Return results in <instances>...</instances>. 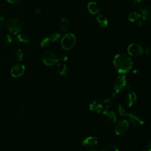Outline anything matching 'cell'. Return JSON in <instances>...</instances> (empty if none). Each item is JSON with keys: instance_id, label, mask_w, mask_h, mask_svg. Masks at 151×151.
I'll return each instance as SVG.
<instances>
[{"instance_id": "obj_1", "label": "cell", "mask_w": 151, "mask_h": 151, "mask_svg": "<svg viewBox=\"0 0 151 151\" xmlns=\"http://www.w3.org/2000/svg\"><path fill=\"white\" fill-rule=\"evenodd\" d=\"M116 70L120 74H124L129 71L133 65L132 58L126 54L120 53L116 55L113 60Z\"/></svg>"}, {"instance_id": "obj_2", "label": "cell", "mask_w": 151, "mask_h": 151, "mask_svg": "<svg viewBox=\"0 0 151 151\" xmlns=\"http://www.w3.org/2000/svg\"><path fill=\"white\" fill-rule=\"evenodd\" d=\"M130 122L134 126H140L146 121V116L142 110H134L129 114Z\"/></svg>"}, {"instance_id": "obj_3", "label": "cell", "mask_w": 151, "mask_h": 151, "mask_svg": "<svg viewBox=\"0 0 151 151\" xmlns=\"http://www.w3.org/2000/svg\"><path fill=\"white\" fill-rule=\"evenodd\" d=\"M76 43V36L72 33H67L64 35L61 40V45L63 49L69 50L71 49Z\"/></svg>"}, {"instance_id": "obj_4", "label": "cell", "mask_w": 151, "mask_h": 151, "mask_svg": "<svg viewBox=\"0 0 151 151\" xmlns=\"http://www.w3.org/2000/svg\"><path fill=\"white\" fill-rule=\"evenodd\" d=\"M6 25L9 31L12 34H18L22 29V24L21 21L15 18H9L7 21Z\"/></svg>"}, {"instance_id": "obj_5", "label": "cell", "mask_w": 151, "mask_h": 151, "mask_svg": "<svg viewBox=\"0 0 151 151\" xmlns=\"http://www.w3.org/2000/svg\"><path fill=\"white\" fill-rule=\"evenodd\" d=\"M42 61L44 64L47 65H52L58 61L56 55L52 51H47L44 52L41 57Z\"/></svg>"}, {"instance_id": "obj_6", "label": "cell", "mask_w": 151, "mask_h": 151, "mask_svg": "<svg viewBox=\"0 0 151 151\" xmlns=\"http://www.w3.org/2000/svg\"><path fill=\"white\" fill-rule=\"evenodd\" d=\"M143 52V50L142 46L137 43L130 44L127 47L128 54L134 57H140Z\"/></svg>"}, {"instance_id": "obj_7", "label": "cell", "mask_w": 151, "mask_h": 151, "mask_svg": "<svg viewBox=\"0 0 151 151\" xmlns=\"http://www.w3.org/2000/svg\"><path fill=\"white\" fill-rule=\"evenodd\" d=\"M129 129V122L127 120H119L115 126V132L117 135L124 134Z\"/></svg>"}, {"instance_id": "obj_8", "label": "cell", "mask_w": 151, "mask_h": 151, "mask_svg": "<svg viewBox=\"0 0 151 151\" xmlns=\"http://www.w3.org/2000/svg\"><path fill=\"white\" fill-rule=\"evenodd\" d=\"M101 120L107 124H111L116 122V117L113 111L106 110L101 114Z\"/></svg>"}, {"instance_id": "obj_9", "label": "cell", "mask_w": 151, "mask_h": 151, "mask_svg": "<svg viewBox=\"0 0 151 151\" xmlns=\"http://www.w3.org/2000/svg\"><path fill=\"white\" fill-rule=\"evenodd\" d=\"M126 84V77L124 75L118 76L114 81L113 88L116 93H119L122 90Z\"/></svg>"}, {"instance_id": "obj_10", "label": "cell", "mask_w": 151, "mask_h": 151, "mask_svg": "<svg viewBox=\"0 0 151 151\" xmlns=\"http://www.w3.org/2000/svg\"><path fill=\"white\" fill-rule=\"evenodd\" d=\"M24 65L21 64H16L12 67L11 70V74L14 77H19L24 73Z\"/></svg>"}, {"instance_id": "obj_11", "label": "cell", "mask_w": 151, "mask_h": 151, "mask_svg": "<svg viewBox=\"0 0 151 151\" xmlns=\"http://www.w3.org/2000/svg\"><path fill=\"white\" fill-rule=\"evenodd\" d=\"M137 100V96L134 92L127 93L124 99L126 105L128 107H131L135 104Z\"/></svg>"}, {"instance_id": "obj_12", "label": "cell", "mask_w": 151, "mask_h": 151, "mask_svg": "<svg viewBox=\"0 0 151 151\" xmlns=\"http://www.w3.org/2000/svg\"><path fill=\"white\" fill-rule=\"evenodd\" d=\"M97 143V138L94 136H89L86 138L81 143V145L87 148L94 147Z\"/></svg>"}, {"instance_id": "obj_13", "label": "cell", "mask_w": 151, "mask_h": 151, "mask_svg": "<svg viewBox=\"0 0 151 151\" xmlns=\"http://www.w3.org/2000/svg\"><path fill=\"white\" fill-rule=\"evenodd\" d=\"M89 108L91 111L99 113L103 110V106L102 104L99 101H93L90 104Z\"/></svg>"}, {"instance_id": "obj_14", "label": "cell", "mask_w": 151, "mask_h": 151, "mask_svg": "<svg viewBox=\"0 0 151 151\" xmlns=\"http://www.w3.org/2000/svg\"><path fill=\"white\" fill-rule=\"evenodd\" d=\"M87 9L91 14H97L100 12V7L95 2H90L87 5Z\"/></svg>"}, {"instance_id": "obj_15", "label": "cell", "mask_w": 151, "mask_h": 151, "mask_svg": "<svg viewBox=\"0 0 151 151\" xmlns=\"http://www.w3.org/2000/svg\"><path fill=\"white\" fill-rule=\"evenodd\" d=\"M15 40L18 44L21 45H25L28 43L29 40L28 37L24 34H18L15 37Z\"/></svg>"}, {"instance_id": "obj_16", "label": "cell", "mask_w": 151, "mask_h": 151, "mask_svg": "<svg viewBox=\"0 0 151 151\" xmlns=\"http://www.w3.org/2000/svg\"><path fill=\"white\" fill-rule=\"evenodd\" d=\"M132 5L133 8L137 11H142L145 6L143 0H133Z\"/></svg>"}, {"instance_id": "obj_17", "label": "cell", "mask_w": 151, "mask_h": 151, "mask_svg": "<svg viewBox=\"0 0 151 151\" xmlns=\"http://www.w3.org/2000/svg\"><path fill=\"white\" fill-rule=\"evenodd\" d=\"M150 6H147L143 8L142 11V17L143 20L146 21H150L151 19V14H150Z\"/></svg>"}, {"instance_id": "obj_18", "label": "cell", "mask_w": 151, "mask_h": 151, "mask_svg": "<svg viewBox=\"0 0 151 151\" xmlns=\"http://www.w3.org/2000/svg\"><path fill=\"white\" fill-rule=\"evenodd\" d=\"M57 70L61 75H63V76L67 74L68 71V68L67 66L63 63H61V62L58 63L57 64Z\"/></svg>"}, {"instance_id": "obj_19", "label": "cell", "mask_w": 151, "mask_h": 151, "mask_svg": "<svg viewBox=\"0 0 151 151\" xmlns=\"http://www.w3.org/2000/svg\"><path fill=\"white\" fill-rule=\"evenodd\" d=\"M70 27V24L68 19L63 18L60 20V28L63 31H67L69 29Z\"/></svg>"}, {"instance_id": "obj_20", "label": "cell", "mask_w": 151, "mask_h": 151, "mask_svg": "<svg viewBox=\"0 0 151 151\" xmlns=\"http://www.w3.org/2000/svg\"><path fill=\"white\" fill-rule=\"evenodd\" d=\"M96 20L98 24L101 27H106L108 24V21L107 18L103 15H97L96 18Z\"/></svg>"}, {"instance_id": "obj_21", "label": "cell", "mask_w": 151, "mask_h": 151, "mask_svg": "<svg viewBox=\"0 0 151 151\" xmlns=\"http://www.w3.org/2000/svg\"><path fill=\"white\" fill-rule=\"evenodd\" d=\"M127 18L130 21L136 22L139 20L140 18V15L136 11H132L129 13Z\"/></svg>"}, {"instance_id": "obj_22", "label": "cell", "mask_w": 151, "mask_h": 151, "mask_svg": "<svg viewBox=\"0 0 151 151\" xmlns=\"http://www.w3.org/2000/svg\"><path fill=\"white\" fill-rule=\"evenodd\" d=\"M118 110L119 112V114L122 116H126L128 114V109L127 107L123 104H119L118 105Z\"/></svg>"}, {"instance_id": "obj_23", "label": "cell", "mask_w": 151, "mask_h": 151, "mask_svg": "<svg viewBox=\"0 0 151 151\" xmlns=\"http://www.w3.org/2000/svg\"><path fill=\"white\" fill-rule=\"evenodd\" d=\"M101 151H119V150L116 146L111 144H108L102 148Z\"/></svg>"}, {"instance_id": "obj_24", "label": "cell", "mask_w": 151, "mask_h": 151, "mask_svg": "<svg viewBox=\"0 0 151 151\" xmlns=\"http://www.w3.org/2000/svg\"><path fill=\"white\" fill-rule=\"evenodd\" d=\"M61 37V35L60 33H53L51 34V37H50V41L52 42H56L60 40Z\"/></svg>"}, {"instance_id": "obj_25", "label": "cell", "mask_w": 151, "mask_h": 151, "mask_svg": "<svg viewBox=\"0 0 151 151\" xmlns=\"http://www.w3.org/2000/svg\"><path fill=\"white\" fill-rule=\"evenodd\" d=\"M15 55H16V58L18 61H21L24 58L23 51L21 49L17 50V51H16V53H15Z\"/></svg>"}, {"instance_id": "obj_26", "label": "cell", "mask_w": 151, "mask_h": 151, "mask_svg": "<svg viewBox=\"0 0 151 151\" xmlns=\"http://www.w3.org/2000/svg\"><path fill=\"white\" fill-rule=\"evenodd\" d=\"M50 41V37H45L44 38H43L42 40V41H41L40 42V45L42 47H44L45 46H47L49 42Z\"/></svg>"}, {"instance_id": "obj_27", "label": "cell", "mask_w": 151, "mask_h": 151, "mask_svg": "<svg viewBox=\"0 0 151 151\" xmlns=\"http://www.w3.org/2000/svg\"><path fill=\"white\" fill-rule=\"evenodd\" d=\"M13 41V37L11 34H7L5 37V43L6 44H11Z\"/></svg>"}, {"instance_id": "obj_28", "label": "cell", "mask_w": 151, "mask_h": 151, "mask_svg": "<svg viewBox=\"0 0 151 151\" xmlns=\"http://www.w3.org/2000/svg\"><path fill=\"white\" fill-rule=\"evenodd\" d=\"M112 104V101L110 99L108 98L106 99L104 101V105L106 108H108L109 107H110Z\"/></svg>"}, {"instance_id": "obj_29", "label": "cell", "mask_w": 151, "mask_h": 151, "mask_svg": "<svg viewBox=\"0 0 151 151\" xmlns=\"http://www.w3.org/2000/svg\"><path fill=\"white\" fill-rule=\"evenodd\" d=\"M142 151H151V142L150 140L146 143Z\"/></svg>"}, {"instance_id": "obj_30", "label": "cell", "mask_w": 151, "mask_h": 151, "mask_svg": "<svg viewBox=\"0 0 151 151\" xmlns=\"http://www.w3.org/2000/svg\"><path fill=\"white\" fill-rule=\"evenodd\" d=\"M57 58H58V61H59L61 63L65 62V61H66L68 60L67 56L64 55H61L59 56V57Z\"/></svg>"}, {"instance_id": "obj_31", "label": "cell", "mask_w": 151, "mask_h": 151, "mask_svg": "<svg viewBox=\"0 0 151 151\" xmlns=\"http://www.w3.org/2000/svg\"><path fill=\"white\" fill-rule=\"evenodd\" d=\"M6 1L11 4H17L21 0H6Z\"/></svg>"}, {"instance_id": "obj_32", "label": "cell", "mask_w": 151, "mask_h": 151, "mask_svg": "<svg viewBox=\"0 0 151 151\" xmlns=\"http://www.w3.org/2000/svg\"><path fill=\"white\" fill-rule=\"evenodd\" d=\"M4 24V19L2 17H0V28H1Z\"/></svg>"}, {"instance_id": "obj_33", "label": "cell", "mask_w": 151, "mask_h": 151, "mask_svg": "<svg viewBox=\"0 0 151 151\" xmlns=\"http://www.w3.org/2000/svg\"><path fill=\"white\" fill-rule=\"evenodd\" d=\"M150 52H151V48L150 47H149L148 48H147L145 50V53L147 55H149L150 54Z\"/></svg>"}, {"instance_id": "obj_34", "label": "cell", "mask_w": 151, "mask_h": 151, "mask_svg": "<svg viewBox=\"0 0 151 151\" xmlns=\"http://www.w3.org/2000/svg\"><path fill=\"white\" fill-rule=\"evenodd\" d=\"M144 24H145V23H144V22L143 21H139L138 22V23H137V25H138V26L139 27H142L144 25Z\"/></svg>"}, {"instance_id": "obj_35", "label": "cell", "mask_w": 151, "mask_h": 151, "mask_svg": "<svg viewBox=\"0 0 151 151\" xmlns=\"http://www.w3.org/2000/svg\"><path fill=\"white\" fill-rule=\"evenodd\" d=\"M40 9H37L36 10V11H35V14H40Z\"/></svg>"}, {"instance_id": "obj_36", "label": "cell", "mask_w": 151, "mask_h": 151, "mask_svg": "<svg viewBox=\"0 0 151 151\" xmlns=\"http://www.w3.org/2000/svg\"><path fill=\"white\" fill-rule=\"evenodd\" d=\"M90 151H96V150H90Z\"/></svg>"}]
</instances>
